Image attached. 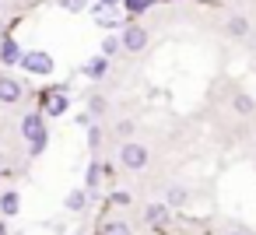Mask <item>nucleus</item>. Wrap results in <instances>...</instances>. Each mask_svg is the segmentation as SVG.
Returning <instances> with one entry per match:
<instances>
[{
    "mask_svg": "<svg viewBox=\"0 0 256 235\" xmlns=\"http://www.w3.org/2000/svg\"><path fill=\"white\" fill-rule=\"evenodd\" d=\"M22 137H25V144H28V154H42V151H46L50 134H46V123H42L39 112H28V116L22 120Z\"/></svg>",
    "mask_w": 256,
    "mask_h": 235,
    "instance_id": "1",
    "label": "nucleus"
},
{
    "mask_svg": "<svg viewBox=\"0 0 256 235\" xmlns=\"http://www.w3.org/2000/svg\"><path fill=\"white\" fill-rule=\"evenodd\" d=\"M148 162H151L148 144H140V140H123V148H120V165H123L126 172H140V168H148Z\"/></svg>",
    "mask_w": 256,
    "mask_h": 235,
    "instance_id": "2",
    "label": "nucleus"
},
{
    "mask_svg": "<svg viewBox=\"0 0 256 235\" xmlns=\"http://www.w3.org/2000/svg\"><path fill=\"white\" fill-rule=\"evenodd\" d=\"M18 67H25V70L36 74V78H46V74L56 70V60H53V53H46V50H28Z\"/></svg>",
    "mask_w": 256,
    "mask_h": 235,
    "instance_id": "3",
    "label": "nucleus"
},
{
    "mask_svg": "<svg viewBox=\"0 0 256 235\" xmlns=\"http://www.w3.org/2000/svg\"><path fill=\"white\" fill-rule=\"evenodd\" d=\"M123 50L126 53H144L148 50V42H151V36H148V28L144 25H137V22H130L126 28H123Z\"/></svg>",
    "mask_w": 256,
    "mask_h": 235,
    "instance_id": "4",
    "label": "nucleus"
},
{
    "mask_svg": "<svg viewBox=\"0 0 256 235\" xmlns=\"http://www.w3.org/2000/svg\"><path fill=\"white\" fill-rule=\"evenodd\" d=\"M25 98V84L11 74H0V106H18Z\"/></svg>",
    "mask_w": 256,
    "mask_h": 235,
    "instance_id": "5",
    "label": "nucleus"
},
{
    "mask_svg": "<svg viewBox=\"0 0 256 235\" xmlns=\"http://www.w3.org/2000/svg\"><path fill=\"white\" fill-rule=\"evenodd\" d=\"M22 56H25V50H22L14 39H4V42H0V64H4V67L22 64Z\"/></svg>",
    "mask_w": 256,
    "mask_h": 235,
    "instance_id": "6",
    "label": "nucleus"
},
{
    "mask_svg": "<svg viewBox=\"0 0 256 235\" xmlns=\"http://www.w3.org/2000/svg\"><path fill=\"white\" fill-rule=\"evenodd\" d=\"M106 74H109V56H102V53H98V56H92V60L84 64V78H92V81H102Z\"/></svg>",
    "mask_w": 256,
    "mask_h": 235,
    "instance_id": "7",
    "label": "nucleus"
},
{
    "mask_svg": "<svg viewBox=\"0 0 256 235\" xmlns=\"http://www.w3.org/2000/svg\"><path fill=\"white\" fill-rule=\"evenodd\" d=\"M88 196H92L88 190H70V193H67V200H64V207H67V210H74V214H81V210L88 207Z\"/></svg>",
    "mask_w": 256,
    "mask_h": 235,
    "instance_id": "8",
    "label": "nucleus"
},
{
    "mask_svg": "<svg viewBox=\"0 0 256 235\" xmlns=\"http://www.w3.org/2000/svg\"><path fill=\"white\" fill-rule=\"evenodd\" d=\"M18 207H22V196H18L14 190L0 193V214H4V218H14V214H18Z\"/></svg>",
    "mask_w": 256,
    "mask_h": 235,
    "instance_id": "9",
    "label": "nucleus"
},
{
    "mask_svg": "<svg viewBox=\"0 0 256 235\" xmlns=\"http://www.w3.org/2000/svg\"><path fill=\"white\" fill-rule=\"evenodd\" d=\"M232 109H235L238 116H252V112H256V102H252V95L238 92V95H232Z\"/></svg>",
    "mask_w": 256,
    "mask_h": 235,
    "instance_id": "10",
    "label": "nucleus"
},
{
    "mask_svg": "<svg viewBox=\"0 0 256 235\" xmlns=\"http://www.w3.org/2000/svg\"><path fill=\"white\" fill-rule=\"evenodd\" d=\"M144 221H148V224H165V221H168V204H148Z\"/></svg>",
    "mask_w": 256,
    "mask_h": 235,
    "instance_id": "11",
    "label": "nucleus"
},
{
    "mask_svg": "<svg viewBox=\"0 0 256 235\" xmlns=\"http://www.w3.org/2000/svg\"><path fill=\"white\" fill-rule=\"evenodd\" d=\"M228 36H232V39H246V36H249V22H246L242 14H232V18H228Z\"/></svg>",
    "mask_w": 256,
    "mask_h": 235,
    "instance_id": "12",
    "label": "nucleus"
},
{
    "mask_svg": "<svg viewBox=\"0 0 256 235\" xmlns=\"http://www.w3.org/2000/svg\"><path fill=\"white\" fill-rule=\"evenodd\" d=\"M102 176H106V172H102V165H98V162H92V165H88V179H84V190H88V193H95V190H98V182H102Z\"/></svg>",
    "mask_w": 256,
    "mask_h": 235,
    "instance_id": "13",
    "label": "nucleus"
},
{
    "mask_svg": "<svg viewBox=\"0 0 256 235\" xmlns=\"http://www.w3.org/2000/svg\"><path fill=\"white\" fill-rule=\"evenodd\" d=\"M67 106H70V102H67V95H53V98L46 102V112H50V116H64V112H67Z\"/></svg>",
    "mask_w": 256,
    "mask_h": 235,
    "instance_id": "14",
    "label": "nucleus"
},
{
    "mask_svg": "<svg viewBox=\"0 0 256 235\" xmlns=\"http://www.w3.org/2000/svg\"><path fill=\"white\" fill-rule=\"evenodd\" d=\"M120 50H123V39H120V36H109V39H102V56H109V60H112Z\"/></svg>",
    "mask_w": 256,
    "mask_h": 235,
    "instance_id": "15",
    "label": "nucleus"
},
{
    "mask_svg": "<svg viewBox=\"0 0 256 235\" xmlns=\"http://www.w3.org/2000/svg\"><path fill=\"white\" fill-rule=\"evenodd\" d=\"M102 235H134V228H130L126 221H106Z\"/></svg>",
    "mask_w": 256,
    "mask_h": 235,
    "instance_id": "16",
    "label": "nucleus"
},
{
    "mask_svg": "<svg viewBox=\"0 0 256 235\" xmlns=\"http://www.w3.org/2000/svg\"><path fill=\"white\" fill-rule=\"evenodd\" d=\"M56 4H60L64 11H70V14H81V11L88 8V0H56Z\"/></svg>",
    "mask_w": 256,
    "mask_h": 235,
    "instance_id": "17",
    "label": "nucleus"
},
{
    "mask_svg": "<svg viewBox=\"0 0 256 235\" xmlns=\"http://www.w3.org/2000/svg\"><path fill=\"white\" fill-rule=\"evenodd\" d=\"M182 200H186V190H182V186H172V190H168V196H165V204H168V207H179Z\"/></svg>",
    "mask_w": 256,
    "mask_h": 235,
    "instance_id": "18",
    "label": "nucleus"
},
{
    "mask_svg": "<svg viewBox=\"0 0 256 235\" xmlns=\"http://www.w3.org/2000/svg\"><path fill=\"white\" fill-rule=\"evenodd\" d=\"M106 109H109V106H106L102 98H92V102H88V112H92V116H102Z\"/></svg>",
    "mask_w": 256,
    "mask_h": 235,
    "instance_id": "19",
    "label": "nucleus"
},
{
    "mask_svg": "<svg viewBox=\"0 0 256 235\" xmlns=\"http://www.w3.org/2000/svg\"><path fill=\"white\" fill-rule=\"evenodd\" d=\"M116 134H120V137H130V134H134V120H120V123H116Z\"/></svg>",
    "mask_w": 256,
    "mask_h": 235,
    "instance_id": "20",
    "label": "nucleus"
},
{
    "mask_svg": "<svg viewBox=\"0 0 256 235\" xmlns=\"http://www.w3.org/2000/svg\"><path fill=\"white\" fill-rule=\"evenodd\" d=\"M88 144H92V151L102 144V130H98V126H88Z\"/></svg>",
    "mask_w": 256,
    "mask_h": 235,
    "instance_id": "21",
    "label": "nucleus"
},
{
    "mask_svg": "<svg viewBox=\"0 0 256 235\" xmlns=\"http://www.w3.org/2000/svg\"><path fill=\"white\" fill-rule=\"evenodd\" d=\"M120 4H123V0H98V8H102V11H106V8L112 11V8H120Z\"/></svg>",
    "mask_w": 256,
    "mask_h": 235,
    "instance_id": "22",
    "label": "nucleus"
},
{
    "mask_svg": "<svg viewBox=\"0 0 256 235\" xmlns=\"http://www.w3.org/2000/svg\"><path fill=\"white\" fill-rule=\"evenodd\" d=\"M224 235H249V232H242V228H232V232H224Z\"/></svg>",
    "mask_w": 256,
    "mask_h": 235,
    "instance_id": "23",
    "label": "nucleus"
},
{
    "mask_svg": "<svg viewBox=\"0 0 256 235\" xmlns=\"http://www.w3.org/2000/svg\"><path fill=\"white\" fill-rule=\"evenodd\" d=\"M0 235H8V228H4V224H0Z\"/></svg>",
    "mask_w": 256,
    "mask_h": 235,
    "instance_id": "24",
    "label": "nucleus"
}]
</instances>
